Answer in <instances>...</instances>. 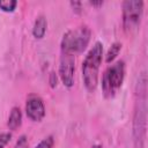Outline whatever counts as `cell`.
Here are the masks:
<instances>
[{
    "instance_id": "1",
    "label": "cell",
    "mask_w": 148,
    "mask_h": 148,
    "mask_svg": "<svg viewBox=\"0 0 148 148\" xmlns=\"http://www.w3.org/2000/svg\"><path fill=\"white\" fill-rule=\"evenodd\" d=\"M135 92L138 101L133 114V143L134 148H145L147 130V76L145 72H142L138 79Z\"/></svg>"
},
{
    "instance_id": "2",
    "label": "cell",
    "mask_w": 148,
    "mask_h": 148,
    "mask_svg": "<svg viewBox=\"0 0 148 148\" xmlns=\"http://www.w3.org/2000/svg\"><path fill=\"white\" fill-rule=\"evenodd\" d=\"M103 58V44L96 42L88 51L82 62V79L88 91H95L98 83V72Z\"/></svg>"
},
{
    "instance_id": "3",
    "label": "cell",
    "mask_w": 148,
    "mask_h": 148,
    "mask_svg": "<svg viewBox=\"0 0 148 148\" xmlns=\"http://www.w3.org/2000/svg\"><path fill=\"white\" fill-rule=\"evenodd\" d=\"M90 36L91 31L87 25H81L79 28L67 30L64 34L60 43L61 52L75 57V54H79L86 50L89 44Z\"/></svg>"
},
{
    "instance_id": "4",
    "label": "cell",
    "mask_w": 148,
    "mask_h": 148,
    "mask_svg": "<svg viewBox=\"0 0 148 148\" xmlns=\"http://www.w3.org/2000/svg\"><path fill=\"white\" fill-rule=\"evenodd\" d=\"M125 77V62L118 60L106 68L102 76V90L106 98H112L121 88Z\"/></svg>"
},
{
    "instance_id": "5",
    "label": "cell",
    "mask_w": 148,
    "mask_h": 148,
    "mask_svg": "<svg viewBox=\"0 0 148 148\" xmlns=\"http://www.w3.org/2000/svg\"><path fill=\"white\" fill-rule=\"evenodd\" d=\"M123 7V27L127 34L135 31L141 23L143 13V1L141 0H126Z\"/></svg>"
},
{
    "instance_id": "6",
    "label": "cell",
    "mask_w": 148,
    "mask_h": 148,
    "mask_svg": "<svg viewBox=\"0 0 148 148\" xmlns=\"http://www.w3.org/2000/svg\"><path fill=\"white\" fill-rule=\"evenodd\" d=\"M74 72H75V58L74 56L62 53L60 56L59 64V77L65 87L72 88L74 84Z\"/></svg>"
},
{
    "instance_id": "7",
    "label": "cell",
    "mask_w": 148,
    "mask_h": 148,
    "mask_svg": "<svg viewBox=\"0 0 148 148\" xmlns=\"http://www.w3.org/2000/svg\"><path fill=\"white\" fill-rule=\"evenodd\" d=\"M25 112L32 121H40L45 116V105L39 96L30 95L25 103Z\"/></svg>"
},
{
    "instance_id": "8",
    "label": "cell",
    "mask_w": 148,
    "mask_h": 148,
    "mask_svg": "<svg viewBox=\"0 0 148 148\" xmlns=\"http://www.w3.org/2000/svg\"><path fill=\"white\" fill-rule=\"evenodd\" d=\"M22 123V112L20 110V108L17 106H13L10 109L9 116H8V120H7V126L9 130L15 131L17 127H20Z\"/></svg>"
},
{
    "instance_id": "9",
    "label": "cell",
    "mask_w": 148,
    "mask_h": 148,
    "mask_svg": "<svg viewBox=\"0 0 148 148\" xmlns=\"http://www.w3.org/2000/svg\"><path fill=\"white\" fill-rule=\"evenodd\" d=\"M46 28H47V21L43 15H39L32 27V35L35 38L40 39L44 37L45 32H46Z\"/></svg>"
},
{
    "instance_id": "10",
    "label": "cell",
    "mask_w": 148,
    "mask_h": 148,
    "mask_svg": "<svg viewBox=\"0 0 148 148\" xmlns=\"http://www.w3.org/2000/svg\"><path fill=\"white\" fill-rule=\"evenodd\" d=\"M120 50H121V43L114 42V43L110 46V49L108 50V52H106V54H105V62H108V64L112 62V61L117 58V56L119 54Z\"/></svg>"
},
{
    "instance_id": "11",
    "label": "cell",
    "mask_w": 148,
    "mask_h": 148,
    "mask_svg": "<svg viewBox=\"0 0 148 148\" xmlns=\"http://www.w3.org/2000/svg\"><path fill=\"white\" fill-rule=\"evenodd\" d=\"M17 6L16 0H0V9L7 13L14 12V9Z\"/></svg>"
},
{
    "instance_id": "12",
    "label": "cell",
    "mask_w": 148,
    "mask_h": 148,
    "mask_svg": "<svg viewBox=\"0 0 148 148\" xmlns=\"http://www.w3.org/2000/svg\"><path fill=\"white\" fill-rule=\"evenodd\" d=\"M53 145H54V139L52 135H49L44 138L35 148H53Z\"/></svg>"
},
{
    "instance_id": "13",
    "label": "cell",
    "mask_w": 148,
    "mask_h": 148,
    "mask_svg": "<svg viewBox=\"0 0 148 148\" xmlns=\"http://www.w3.org/2000/svg\"><path fill=\"white\" fill-rule=\"evenodd\" d=\"M12 134L10 133H1L0 134V148H5V146L10 141Z\"/></svg>"
},
{
    "instance_id": "14",
    "label": "cell",
    "mask_w": 148,
    "mask_h": 148,
    "mask_svg": "<svg viewBox=\"0 0 148 148\" xmlns=\"http://www.w3.org/2000/svg\"><path fill=\"white\" fill-rule=\"evenodd\" d=\"M49 83H50L51 88H56L58 84V76H57V73L53 71L50 72V74H49Z\"/></svg>"
},
{
    "instance_id": "15",
    "label": "cell",
    "mask_w": 148,
    "mask_h": 148,
    "mask_svg": "<svg viewBox=\"0 0 148 148\" xmlns=\"http://www.w3.org/2000/svg\"><path fill=\"white\" fill-rule=\"evenodd\" d=\"M15 148H29L28 141H27V136H25V135H22V136L17 140Z\"/></svg>"
},
{
    "instance_id": "16",
    "label": "cell",
    "mask_w": 148,
    "mask_h": 148,
    "mask_svg": "<svg viewBox=\"0 0 148 148\" xmlns=\"http://www.w3.org/2000/svg\"><path fill=\"white\" fill-rule=\"evenodd\" d=\"M71 6L73 7V10L75 12V13H81V9H82V5H81V2L80 1H71Z\"/></svg>"
},
{
    "instance_id": "17",
    "label": "cell",
    "mask_w": 148,
    "mask_h": 148,
    "mask_svg": "<svg viewBox=\"0 0 148 148\" xmlns=\"http://www.w3.org/2000/svg\"><path fill=\"white\" fill-rule=\"evenodd\" d=\"M91 6H95V7H99V6H102L103 5V1H90L89 2Z\"/></svg>"
},
{
    "instance_id": "18",
    "label": "cell",
    "mask_w": 148,
    "mask_h": 148,
    "mask_svg": "<svg viewBox=\"0 0 148 148\" xmlns=\"http://www.w3.org/2000/svg\"><path fill=\"white\" fill-rule=\"evenodd\" d=\"M91 148H102V146L101 145H94Z\"/></svg>"
}]
</instances>
